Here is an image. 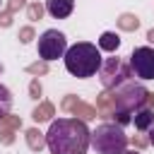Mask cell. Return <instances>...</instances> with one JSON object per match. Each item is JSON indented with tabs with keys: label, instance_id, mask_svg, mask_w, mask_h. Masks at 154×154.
Listing matches in <instances>:
<instances>
[{
	"label": "cell",
	"instance_id": "obj_13",
	"mask_svg": "<svg viewBox=\"0 0 154 154\" xmlns=\"http://www.w3.org/2000/svg\"><path fill=\"white\" fill-rule=\"evenodd\" d=\"M48 113H51V106H43L41 111H38V108L34 111V118H36V120H48V118H51Z\"/></svg>",
	"mask_w": 154,
	"mask_h": 154
},
{
	"label": "cell",
	"instance_id": "obj_14",
	"mask_svg": "<svg viewBox=\"0 0 154 154\" xmlns=\"http://www.w3.org/2000/svg\"><path fill=\"white\" fill-rule=\"evenodd\" d=\"M31 17H41V7H38V5L31 7Z\"/></svg>",
	"mask_w": 154,
	"mask_h": 154
},
{
	"label": "cell",
	"instance_id": "obj_18",
	"mask_svg": "<svg viewBox=\"0 0 154 154\" xmlns=\"http://www.w3.org/2000/svg\"><path fill=\"white\" fill-rule=\"evenodd\" d=\"M123 154H142V152H135V149H132V152H123Z\"/></svg>",
	"mask_w": 154,
	"mask_h": 154
},
{
	"label": "cell",
	"instance_id": "obj_6",
	"mask_svg": "<svg viewBox=\"0 0 154 154\" xmlns=\"http://www.w3.org/2000/svg\"><path fill=\"white\" fill-rule=\"evenodd\" d=\"M99 77H101V84L106 89H113V87L128 82L130 72L120 58H106V63H101V67H99Z\"/></svg>",
	"mask_w": 154,
	"mask_h": 154
},
{
	"label": "cell",
	"instance_id": "obj_4",
	"mask_svg": "<svg viewBox=\"0 0 154 154\" xmlns=\"http://www.w3.org/2000/svg\"><path fill=\"white\" fill-rule=\"evenodd\" d=\"M149 91L140 84H125V89L118 94L116 99V116H118V125H125L130 120V116L135 111L142 108V103L147 101Z\"/></svg>",
	"mask_w": 154,
	"mask_h": 154
},
{
	"label": "cell",
	"instance_id": "obj_11",
	"mask_svg": "<svg viewBox=\"0 0 154 154\" xmlns=\"http://www.w3.org/2000/svg\"><path fill=\"white\" fill-rule=\"evenodd\" d=\"M10 108H12V94H10V89H7V87H2V84H0V118H2V116H7V113H10Z\"/></svg>",
	"mask_w": 154,
	"mask_h": 154
},
{
	"label": "cell",
	"instance_id": "obj_3",
	"mask_svg": "<svg viewBox=\"0 0 154 154\" xmlns=\"http://www.w3.org/2000/svg\"><path fill=\"white\" fill-rule=\"evenodd\" d=\"M89 144L96 154H123L128 149V135L123 125L116 123H101L89 135Z\"/></svg>",
	"mask_w": 154,
	"mask_h": 154
},
{
	"label": "cell",
	"instance_id": "obj_9",
	"mask_svg": "<svg viewBox=\"0 0 154 154\" xmlns=\"http://www.w3.org/2000/svg\"><path fill=\"white\" fill-rule=\"evenodd\" d=\"M132 116H135L132 123H135L137 130H149V128L154 125V111H149V108H140V111H135Z\"/></svg>",
	"mask_w": 154,
	"mask_h": 154
},
{
	"label": "cell",
	"instance_id": "obj_5",
	"mask_svg": "<svg viewBox=\"0 0 154 154\" xmlns=\"http://www.w3.org/2000/svg\"><path fill=\"white\" fill-rule=\"evenodd\" d=\"M65 51H67V38H65L63 31L48 29V31H43L38 36V55H41V60H46V63L58 60V58L65 55Z\"/></svg>",
	"mask_w": 154,
	"mask_h": 154
},
{
	"label": "cell",
	"instance_id": "obj_17",
	"mask_svg": "<svg viewBox=\"0 0 154 154\" xmlns=\"http://www.w3.org/2000/svg\"><path fill=\"white\" fill-rule=\"evenodd\" d=\"M149 144L154 147V125H152V130H149Z\"/></svg>",
	"mask_w": 154,
	"mask_h": 154
},
{
	"label": "cell",
	"instance_id": "obj_15",
	"mask_svg": "<svg viewBox=\"0 0 154 154\" xmlns=\"http://www.w3.org/2000/svg\"><path fill=\"white\" fill-rule=\"evenodd\" d=\"M29 36H31V31H29V29H24V31H22V41L26 43V41H29Z\"/></svg>",
	"mask_w": 154,
	"mask_h": 154
},
{
	"label": "cell",
	"instance_id": "obj_2",
	"mask_svg": "<svg viewBox=\"0 0 154 154\" xmlns=\"http://www.w3.org/2000/svg\"><path fill=\"white\" fill-rule=\"evenodd\" d=\"M63 60H65V70H67L72 77H79V79L94 77V75L99 72L101 63H103L99 46H96V43H89V41H79V43H75V46H67Z\"/></svg>",
	"mask_w": 154,
	"mask_h": 154
},
{
	"label": "cell",
	"instance_id": "obj_10",
	"mask_svg": "<svg viewBox=\"0 0 154 154\" xmlns=\"http://www.w3.org/2000/svg\"><path fill=\"white\" fill-rule=\"evenodd\" d=\"M118 46H120L118 34H113V31H103V34H101V38H99V51H116Z\"/></svg>",
	"mask_w": 154,
	"mask_h": 154
},
{
	"label": "cell",
	"instance_id": "obj_7",
	"mask_svg": "<svg viewBox=\"0 0 154 154\" xmlns=\"http://www.w3.org/2000/svg\"><path fill=\"white\" fill-rule=\"evenodd\" d=\"M130 70L140 79H154V48L137 46L130 55Z\"/></svg>",
	"mask_w": 154,
	"mask_h": 154
},
{
	"label": "cell",
	"instance_id": "obj_1",
	"mask_svg": "<svg viewBox=\"0 0 154 154\" xmlns=\"http://www.w3.org/2000/svg\"><path fill=\"white\" fill-rule=\"evenodd\" d=\"M89 135L84 120L77 118H58L51 123L46 132V144L51 154H87L89 149Z\"/></svg>",
	"mask_w": 154,
	"mask_h": 154
},
{
	"label": "cell",
	"instance_id": "obj_12",
	"mask_svg": "<svg viewBox=\"0 0 154 154\" xmlns=\"http://www.w3.org/2000/svg\"><path fill=\"white\" fill-rule=\"evenodd\" d=\"M137 24H140V22H137V17H132V14H123V17H120V26H123V29H137Z\"/></svg>",
	"mask_w": 154,
	"mask_h": 154
},
{
	"label": "cell",
	"instance_id": "obj_8",
	"mask_svg": "<svg viewBox=\"0 0 154 154\" xmlns=\"http://www.w3.org/2000/svg\"><path fill=\"white\" fill-rule=\"evenodd\" d=\"M46 10L55 19H67L75 10V0H46Z\"/></svg>",
	"mask_w": 154,
	"mask_h": 154
},
{
	"label": "cell",
	"instance_id": "obj_16",
	"mask_svg": "<svg viewBox=\"0 0 154 154\" xmlns=\"http://www.w3.org/2000/svg\"><path fill=\"white\" fill-rule=\"evenodd\" d=\"M147 38H149V43H154V29H149V31H147Z\"/></svg>",
	"mask_w": 154,
	"mask_h": 154
}]
</instances>
